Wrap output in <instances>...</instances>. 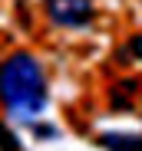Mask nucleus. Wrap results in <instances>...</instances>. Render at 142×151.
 <instances>
[{
	"mask_svg": "<svg viewBox=\"0 0 142 151\" xmlns=\"http://www.w3.org/2000/svg\"><path fill=\"white\" fill-rule=\"evenodd\" d=\"M0 151H23V145H20V138L7 128L4 122H0Z\"/></svg>",
	"mask_w": 142,
	"mask_h": 151,
	"instance_id": "nucleus-4",
	"label": "nucleus"
},
{
	"mask_svg": "<svg viewBox=\"0 0 142 151\" xmlns=\"http://www.w3.org/2000/svg\"><path fill=\"white\" fill-rule=\"evenodd\" d=\"M129 53H132V56L142 63V33H135V36H132V43H129Z\"/></svg>",
	"mask_w": 142,
	"mask_h": 151,
	"instance_id": "nucleus-5",
	"label": "nucleus"
},
{
	"mask_svg": "<svg viewBox=\"0 0 142 151\" xmlns=\"http://www.w3.org/2000/svg\"><path fill=\"white\" fill-rule=\"evenodd\" d=\"M0 102L17 118H33L46 105V76L30 53H13L0 66Z\"/></svg>",
	"mask_w": 142,
	"mask_h": 151,
	"instance_id": "nucleus-1",
	"label": "nucleus"
},
{
	"mask_svg": "<svg viewBox=\"0 0 142 151\" xmlns=\"http://www.w3.org/2000/svg\"><path fill=\"white\" fill-rule=\"evenodd\" d=\"M46 13L56 27L76 30V27H86L96 10H92V0H46Z\"/></svg>",
	"mask_w": 142,
	"mask_h": 151,
	"instance_id": "nucleus-2",
	"label": "nucleus"
},
{
	"mask_svg": "<svg viewBox=\"0 0 142 151\" xmlns=\"http://www.w3.org/2000/svg\"><path fill=\"white\" fill-rule=\"evenodd\" d=\"M99 145L106 151H142V135H129V132H106L99 138Z\"/></svg>",
	"mask_w": 142,
	"mask_h": 151,
	"instance_id": "nucleus-3",
	"label": "nucleus"
}]
</instances>
